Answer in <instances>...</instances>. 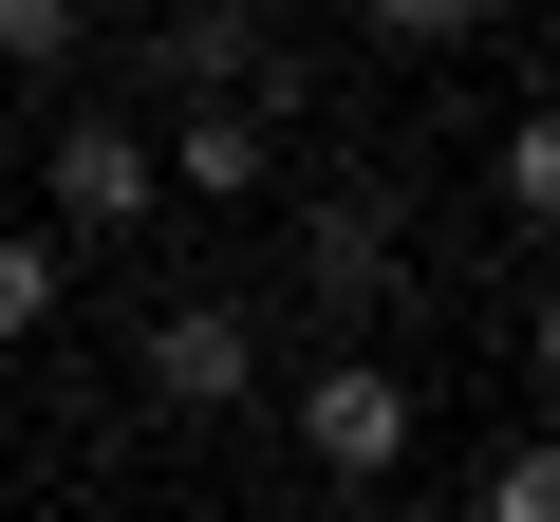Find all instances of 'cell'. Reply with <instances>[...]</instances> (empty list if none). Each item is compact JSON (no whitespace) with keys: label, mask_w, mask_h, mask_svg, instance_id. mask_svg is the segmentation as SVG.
<instances>
[{"label":"cell","mask_w":560,"mask_h":522,"mask_svg":"<svg viewBox=\"0 0 560 522\" xmlns=\"http://www.w3.org/2000/svg\"><path fill=\"white\" fill-rule=\"evenodd\" d=\"M131 392H150L168 429H224V411L261 392V318H243V299H168V318L131 336Z\"/></svg>","instance_id":"obj_2"},{"label":"cell","mask_w":560,"mask_h":522,"mask_svg":"<svg viewBox=\"0 0 560 522\" xmlns=\"http://www.w3.org/2000/svg\"><path fill=\"white\" fill-rule=\"evenodd\" d=\"M300 466H318V485H393V466H411V373H393L374 336H337V355L300 373Z\"/></svg>","instance_id":"obj_1"},{"label":"cell","mask_w":560,"mask_h":522,"mask_svg":"<svg viewBox=\"0 0 560 522\" xmlns=\"http://www.w3.org/2000/svg\"><path fill=\"white\" fill-rule=\"evenodd\" d=\"M94 57V0H0V75H75Z\"/></svg>","instance_id":"obj_9"},{"label":"cell","mask_w":560,"mask_h":522,"mask_svg":"<svg viewBox=\"0 0 560 522\" xmlns=\"http://www.w3.org/2000/svg\"><path fill=\"white\" fill-rule=\"evenodd\" d=\"M243 75H261V0H187L150 38V94H243Z\"/></svg>","instance_id":"obj_6"},{"label":"cell","mask_w":560,"mask_h":522,"mask_svg":"<svg viewBox=\"0 0 560 522\" xmlns=\"http://www.w3.org/2000/svg\"><path fill=\"white\" fill-rule=\"evenodd\" d=\"M0 168H20V112H0Z\"/></svg>","instance_id":"obj_12"},{"label":"cell","mask_w":560,"mask_h":522,"mask_svg":"<svg viewBox=\"0 0 560 522\" xmlns=\"http://www.w3.org/2000/svg\"><path fill=\"white\" fill-rule=\"evenodd\" d=\"M486 522H560V448H541V429H523V448L486 466Z\"/></svg>","instance_id":"obj_11"},{"label":"cell","mask_w":560,"mask_h":522,"mask_svg":"<svg viewBox=\"0 0 560 522\" xmlns=\"http://www.w3.org/2000/svg\"><path fill=\"white\" fill-rule=\"evenodd\" d=\"M38 187H57V224H75V242H131L168 168H150V131H131V112H75V131L38 150Z\"/></svg>","instance_id":"obj_4"},{"label":"cell","mask_w":560,"mask_h":522,"mask_svg":"<svg viewBox=\"0 0 560 522\" xmlns=\"http://www.w3.org/2000/svg\"><path fill=\"white\" fill-rule=\"evenodd\" d=\"M393 281H411V261H393V205H374V187H318V205H300V318H318V336H374Z\"/></svg>","instance_id":"obj_3"},{"label":"cell","mask_w":560,"mask_h":522,"mask_svg":"<svg viewBox=\"0 0 560 522\" xmlns=\"http://www.w3.org/2000/svg\"><path fill=\"white\" fill-rule=\"evenodd\" d=\"M57 299H75V242H20V224H0V336H57Z\"/></svg>","instance_id":"obj_8"},{"label":"cell","mask_w":560,"mask_h":522,"mask_svg":"<svg viewBox=\"0 0 560 522\" xmlns=\"http://www.w3.org/2000/svg\"><path fill=\"white\" fill-rule=\"evenodd\" d=\"M150 168H168L187 205H261V168H280V112H243V94H187Z\"/></svg>","instance_id":"obj_5"},{"label":"cell","mask_w":560,"mask_h":522,"mask_svg":"<svg viewBox=\"0 0 560 522\" xmlns=\"http://www.w3.org/2000/svg\"><path fill=\"white\" fill-rule=\"evenodd\" d=\"M486 205H504V224H560V131H541V112H504V150H486Z\"/></svg>","instance_id":"obj_7"},{"label":"cell","mask_w":560,"mask_h":522,"mask_svg":"<svg viewBox=\"0 0 560 522\" xmlns=\"http://www.w3.org/2000/svg\"><path fill=\"white\" fill-rule=\"evenodd\" d=\"M504 0H355V38H393V57H448V38H486Z\"/></svg>","instance_id":"obj_10"}]
</instances>
